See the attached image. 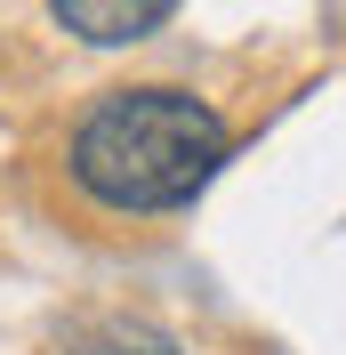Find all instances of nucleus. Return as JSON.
I'll list each match as a JSON object with an SVG mask.
<instances>
[{"label":"nucleus","instance_id":"f257e3e1","mask_svg":"<svg viewBox=\"0 0 346 355\" xmlns=\"http://www.w3.org/2000/svg\"><path fill=\"white\" fill-rule=\"evenodd\" d=\"M65 170L97 210H121V218L185 210L226 170V113L210 97H194V89H170V81L105 89L73 121Z\"/></svg>","mask_w":346,"mask_h":355},{"label":"nucleus","instance_id":"7ed1b4c3","mask_svg":"<svg viewBox=\"0 0 346 355\" xmlns=\"http://www.w3.org/2000/svg\"><path fill=\"white\" fill-rule=\"evenodd\" d=\"M65 355H177V339L161 323H137V315H105V323H81Z\"/></svg>","mask_w":346,"mask_h":355},{"label":"nucleus","instance_id":"f03ea898","mask_svg":"<svg viewBox=\"0 0 346 355\" xmlns=\"http://www.w3.org/2000/svg\"><path fill=\"white\" fill-rule=\"evenodd\" d=\"M48 17L89 49H129L177 17V0H48Z\"/></svg>","mask_w":346,"mask_h":355}]
</instances>
